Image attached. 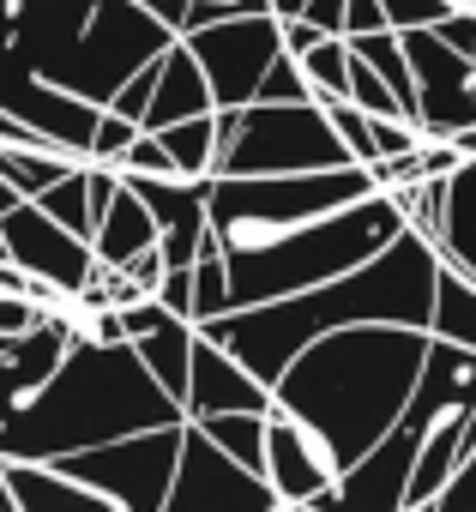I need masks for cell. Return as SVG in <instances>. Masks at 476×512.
<instances>
[{"instance_id":"1","label":"cell","mask_w":476,"mask_h":512,"mask_svg":"<svg viewBox=\"0 0 476 512\" xmlns=\"http://www.w3.org/2000/svg\"><path fill=\"white\" fill-rule=\"evenodd\" d=\"M434 278H440V247L422 229H404L398 241H386L368 266L314 284L302 296H278V302H254V308H229L217 320H199L205 338H217L223 350H235L260 380H284V368L326 332L338 326H362V320H404V326H428L434 320Z\"/></svg>"},{"instance_id":"2","label":"cell","mask_w":476,"mask_h":512,"mask_svg":"<svg viewBox=\"0 0 476 512\" xmlns=\"http://www.w3.org/2000/svg\"><path fill=\"white\" fill-rule=\"evenodd\" d=\"M428 344H434V332L404 326V320L338 326V332L314 338L284 368V380L272 392L284 410H296L308 428H320L350 470L374 440H386L404 422L410 392L428 362Z\"/></svg>"},{"instance_id":"3","label":"cell","mask_w":476,"mask_h":512,"mask_svg":"<svg viewBox=\"0 0 476 512\" xmlns=\"http://www.w3.org/2000/svg\"><path fill=\"white\" fill-rule=\"evenodd\" d=\"M163 422H187V410L163 392V380L145 368L133 338L97 344L73 332L67 362L49 374V386L0 428V458H61Z\"/></svg>"},{"instance_id":"4","label":"cell","mask_w":476,"mask_h":512,"mask_svg":"<svg viewBox=\"0 0 476 512\" xmlns=\"http://www.w3.org/2000/svg\"><path fill=\"white\" fill-rule=\"evenodd\" d=\"M13 43L43 79L109 109L115 91L175 43V31L145 0H13Z\"/></svg>"},{"instance_id":"5","label":"cell","mask_w":476,"mask_h":512,"mask_svg":"<svg viewBox=\"0 0 476 512\" xmlns=\"http://www.w3.org/2000/svg\"><path fill=\"white\" fill-rule=\"evenodd\" d=\"M410 223L398 211V199L386 187L308 217L296 229L278 235H254V241H229V308H254V302H278V296H302L314 284H332L356 266H368L386 241H398Z\"/></svg>"},{"instance_id":"6","label":"cell","mask_w":476,"mask_h":512,"mask_svg":"<svg viewBox=\"0 0 476 512\" xmlns=\"http://www.w3.org/2000/svg\"><path fill=\"white\" fill-rule=\"evenodd\" d=\"M368 163H332V169H290V175H211V229L217 241H254L296 229L308 217H326L362 193H374Z\"/></svg>"},{"instance_id":"7","label":"cell","mask_w":476,"mask_h":512,"mask_svg":"<svg viewBox=\"0 0 476 512\" xmlns=\"http://www.w3.org/2000/svg\"><path fill=\"white\" fill-rule=\"evenodd\" d=\"M356 163L350 145L338 139L326 103H242L235 139L217 157V175H290V169H332Z\"/></svg>"},{"instance_id":"8","label":"cell","mask_w":476,"mask_h":512,"mask_svg":"<svg viewBox=\"0 0 476 512\" xmlns=\"http://www.w3.org/2000/svg\"><path fill=\"white\" fill-rule=\"evenodd\" d=\"M181 434L187 422H163V428H139L103 446H79L61 452L55 464L73 470L79 482H91L97 494L115 500V512H163L169 488H175V464H181Z\"/></svg>"},{"instance_id":"9","label":"cell","mask_w":476,"mask_h":512,"mask_svg":"<svg viewBox=\"0 0 476 512\" xmlns=\"http://www.w3.org/2000/svg\"><path fill=\"white\" fill-rule=\"evenodd\" d=\"M163 512H284L278 488L266 470H248L229 446H217L193 416L181 434V464H175V488Z\"/></svg>"},{"instance_id":"10","label":"cell","mask_w":476,"mask_h":512,"mask_svg":"<svg viewBox=\"0 0 476 512\" xmlns=\"http://www.w3.org/2000/svg\"><path fill=\"white\" fill-rule=\"evenodd\" d=\"M187 43L205 61L217 109H242L260 97L266 67L284 55V19L278 13H235V19H217L205 31H187Z\"/></svg>"},{"instance_id":"11","label":"cell","mask_w":476,"mask_h":512,"mask_svg":"<svg viewBox=\"0 0 476 512\" xmlns=\"http://www.w3.org/2000/svg\"><path fill=\"white\" fill-rule=\"evenodd\" d=\"M0 229H7L13 266L31 272V284H49V290L73 296V302H79V296L97 284V272H103L97 241L79 235V229H67V223H61L49 205H37V199H19L7 217H0Z\"/></svg>"},{"instance_id":"12","label":"cell","mask_w":476,"mask_h":512,"mask_svg":"<svg viewBox=\"0 0 476 512\" xmlns=\"http://www.w3.org/2000/svg\"><path fill=\"white\" fill-rule=\"evenodd\" d=\"M416 67V127L422 139H458L476 127V55L452 49L434 25L404 31Z\"/></svg>"},{"instance_id":"13","label":"cell","mask_w":476,"mask_h":512,"mask_svg":"<svg viewBox=\"0 0 476 512\" xmlns=\"http://www.w3.org/2000/svg\"><path fill=\"white\" fill-rule=\"evenodd\" d=\"M266 476H272L284 512H320V506H338L344 458L332 452V440L320 428H308L296 410L272 404V422H266Z\"/></svg>"},{"instance_id":"14","label":"cell","mask_w":476,"mask_h":512,"mask_svg":"<svg viewBox=\"0 0 476 512\" xmlns=\"http://www.w3.org/2000/svg\"><path fill=\"white\" fill-rule=\"evenodd\" d=\"M416 452H422V434H416L410 422H398L386 440H374V446L338 476V506H356V512H404V506H410Z\"/></svg>"},{"instance_id":"15","label":"cell","mask_w":476,"mask_h":512,"mask_svg":"<svg viewBox=\"0 0 476 512\" xmlns=\"http://www.w3.org/2000/svg\"><path fill=\"white\" fill-rule=\"evenodd\" d=\"M278 392L272 380H260L235 350H223L217 338H193V380H187V416H223V410H272Z\"/></svg>"},{"instance_id":"16","label":"cell","mask_w":476,"mask_h":512,"mask_svg":"<svg viewBox=\"0 0 476 512\" xmlns=\"http://www.w3.org/2000/svg\"><path fill=\"white\" fill-rule=\"evenodd\" d=\"M121 320H127L133 350L145 356V368H151V374L163 380V392L187 410V380H193V338H199V326H193L187 314L163 308L157 296H145V302L121 308Z\"/></svg>"},{"instance_id":"17","label":"cell","mask_w":476,"mask_h":512,"mask_svg":"<svg viewBox=\"0 0 476 512\" xmlns=\"http://www.w3.org/2000/svg\"><path fill=\"white\" fill-rule=\"evenodd\" d=\"M476 422V350L470 344H452V338H434L428 344V362H422V380L410 392V410L404 422L416 434H428L434 422Z\"/></svg>"},{"instance_id":"18","label":"cell","mask_w":476,"mask_h":512,"mask_svg":"<svg viewBox=\"0 0 476 512\" xmlns=\"http://www.w3.org/2000/svg\"><path fill=\"white\" fill-rule=\"evenodd\" d=\"M205 109H217V91L205 79V61L193 55L187 37H175L157 55V91H151L145 127H169V121H187V115H205Z\"/></svg>"},{"instance_id":"19","label":"cell","mask_w":476,"mask_h":512,"mask_svg":"<svg viewBox=\"0 0 476 512\" xmlns=\"http://www.w3.org/2000/svg\"><path fill=\"white\" fill-rule=\"evenodd\" d=\"M440 260L458 266L464 278H476V157H464L446 175V211H440Z\"/></svg>"},{"instance_id":"20","label":"cell","mask_w":476,"mask_h":512,"mask_svg":"<svg viewBox=\"0 0 476 512\" xmlns=\"http://www.w3.org/2000/svg\"><path fill=\"white\" fill-rule=\"evenodd\" d=\"M97 260L103 266H127L133 253H145V247H163V223H157V211L139 199V187H121V199L109 205V217L97 223Z\"/></svg>"},{"instance_id":"21","label":"cell","mask_w":476,"mask_h":512,"mask_svg":"<svg viewBox=\"0 0 476 512\" xmlns=\"http://www.w3.org/2000/svg\"><path fill=\"white\" fill-rule=\"evenodd\" d=\"M428 332L476 350V278H464L446 260H440V278H434V320H428Z\"/></svg>"},{"instance_id":"22","label":"cell","mask_w":476,"mask_h":512,"mask_svg":"<svg viewBox=\"0 0 476 512\" xmlns=\"http://www.w3.org/2000/svg\"><path fill=\"white\" fill-rule=\"evenodd\" d=\"M151 133H163V145L175 151V169L181 175H217V145H223V133H217V109H205V115H187V121H169V127H151Z\"/></svg>"},{"instance_id":"23","label":"cell","mask_w":476,"mask_h":512,"mask_svg":"<svg viewBox=\"0 0 476 512\" xmlns=\"http://www.w3.org/2000/svg\"><path fill=\"white\" fill-rule=\"evenodd\" d=\"M217 446H229L248 470H266V422L272 410H223V416H193Z\"/></svg>"},{"instance_id":"24","label":"cell","mask_w":476,"mask_h":512,"mask_svg":"<svg viewBox=\"0 0 476 512\" xmlns=\"http://www.w3.org/2000/svg\"><path fill=\"white\" fill-rule=\"evenodd\" d=\"M302 73L314 85V103H332V97H350V37H326L302 55Z\"/></svg>"},{"instance_id":"25","label":"cell","mask_w":476,"mask_h":512,"mask_svg":"<svg viewBox=\"0 0 476 512\" xmlns=\"http://www.w3.org/2000/svg\"><path fill=\"white\" fill-rule=\"evenodd\" d=\"M37 205H49V211H55V217L67 223V229H79V235H97V217H91V181H85V163H79V169H67V175H61V181H55V187H49V193H43Z\"/></svg>"},{"instance_id":"26","label":"cell","mask_w":476,"mask_h":512,"mask_svg":"<svg viewBox=\"0 0 476 512\" xmlns=\"http://www.w3.org/2000/svg\"><path fill=\"white\" fill-rule=\"evenodd\" d=\"M350 103H362L368 115H404V103H398V91L380 79V67L350 43Z\"/></svg>"},{"instance_id":"27","label":"cell","mask_w":476,"mask_h":512,"mask_svg":"<svg viewBox=\"0 0 476 512\" xmlns=\"http://www.w3.org/2000/svg\"><path fill=\"white\" fill-rule=\"evenodd\" d=\"M326 115H332V127H338V139L350 145V157H356V163H380L374 115H368L362 103H350V97H332V103H326Z\"/></svg>"},{"instance_id":"28","label":"cell","mask_w":476,"mask_h":512,"mask_svg":"<svg viewBox=\"0 0 476 512\" xmlns=\"http://www.w3.org/2000/svg\"><path fill=\"white\" fill-rule=\"evenodd\" d=\"M302 97H314V85H308V73H302V55H278L272 67H266V79H260V97L254 103H302Z\"/></svg>"},{"instance_id":"29","label":"cell","mask_w":476,"mask_h":512,"mask_svg":"<svg viewBox=\"0 0 476 512\" xmlns=\"http://www.w3.org/2000/svg\"><path fill=\"white\" fill-rule=\"evenodd\" d=\"M139 133H145V127H139L133 115L103 109V121H97V145H91V163H121V157H127V145H133Z\"/></svg>"},{"instance_id":"30","label":"cell","mask_w":476,"mask_h":512,"mask_svg":"<svg viewBox=\"0 0 476 512\" xmlns=\"http://www.w3.org/2000/svg\"><path fill=\"white\" fill-rule=\"evenodd\" d=\"M121 169H127V175H181V169H175V151H169V145H163V133H151V127L127 145Z\"/></svg>"},{"instance_id":"31","label":"cell","mask_w":476,"mask_h":512,"mask_svg":"<svg viewBox=\"0 0 476 512\" xmlns=\"http://www.w3.org/2000/svg\"><path fill=\"white\" fill-rule=\"evenodd\" d=\"M392 31H416V25H440L452 13V0H380Z\"/></svg>"},{"instance_id":"32","label":"cell","mask_w":476,"mask_h":512,"mask_svg":"<svg viewBox=\"0 0 476 512\" xmlns=\"http://www.w3.org/2000/svg\"><path fill=\"white\" fill-rule=\"evenodd\" d=\"M151 91H157V61H151V67H139V73H133V79H127V85L115 91V103H109V109H121V115H133V121L145 127V109H151Z\"/></svg>"},{"instance_id":"33","label":"cell","mask_w":476,"mask_h":512,"mask_svg":"<svg viewBox=\"0 0 476 512\" xmlns=\"http://www.w3.org/2000/svg\"><path fill=\"white\" fill-rule=\"evenodd\" d=\"M157 302L193 320V266H169V272H163V284H157Z\"/></svg>"},{"instance_id":"34","label":"cell","mask_w":476,"mask_h":512,"mask_svg":"<svg viewBox=\"0 0 476 512\" xmlns=\"http://www.w3.org/2000/svg\"><path fill=\"white\" fill-rule=\"evenodd\" d=\"M434 512H476V452L464 458V470L452 476V488L440 494V506Z\"/></svg>"},{"instance_id":"35","label":"cell","mask_w":476,"mask_h":512,"mask_svg":"<svg viewBox=\"0 0 476 512\" xmlns=\"http://www.w3.org/2000/svg\"><path fill=\"white\" fill-rule=\"evenodd\" d=\"M368 31H392L386 7H380V0H350V25H344V37H368Z\"/></svg>"},{"instance_id":"36","label":"cell","mask_w":476,"mask_h":512,"mask_svg":"<svg viewBox=\"0 0 476 512\" xmlns=\"http://www.w3.org/2000/svg\"><path fill=\"white\" fill-rule=\"evenodd\" d=\"M326 37H332V31H320L314 19H284V49H290V55H308V49L326 43Z\"/></svg>"},{"instance_id":"37","label":"cell","mask_w":476,"mask_h":512,"mask_svg":"<svg viewBox=\"0 0 476 512\" xmlns=\"http://www.w3.org/2000/svg\"><path fill=\"white\" fill-rule=\"evenodd\" d=\"M145 7H151V13L181 37V31H187V13H193V0H145Z\"/></svg>"},{"instance_id":"38","label":"cell","mask_w":476,"mask_h":512,"mask_svg":"<svg viewBox=\"0 0 476 512\" xmlns=\"http://www.w3.org/2000/svg\"><path fill=\"white\" fill-rule=\"evenodd\" d=\"M272 13H278V19H302V13H308V0H272Z\"/></svg>"}]
</instances>
